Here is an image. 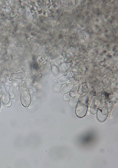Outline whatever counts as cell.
<instances>
[{"mask_svg":"<svg viewBox=\"0 0 118 168\" xmlns=\"http://www.w3.org/2000/svg\"><path fill=\"white\" fill-rule=\"evenodd\" d=\"M71 96L69 95V93H67L66 95H65L64 96V100H71Z\"/></svg>","mask_w":118,"mask_h":168,"instance_id":"52a82bcc","label":"cell"},{"mask_svg":"<svg viewBox=\"0 0 118 168\" xmlns=\"http://www.w3.org/2000/svg\"><path fill=\"white\" fill-rule=\"evenodd\" d=\"M89 105V94L85 93L80 96L76 105V114L77 116L83 118L86 115Z\"/></svg>","mask_w":118,"mask_h":168,"instance_id":"6da1fadb","label":"cell"},{"mask_svg":"<svg viewBox=\"0 0 118 168\" xmlns=\"http://www.w3.org/2000/svg\"><path fill=\"white\" fill-rule=\"evenodd\" d=\"M0 105H1V99H0Z\"/></svg>","mask_w":118,"mask_h":168,"instance_id":"ba28073f","label":"cell"},{"mask_svg":"<svg viewBox=\"0 0 118 168\" xmlns=\"http://www.w3.org/2000/svg\"><path fill=\"white\" fill-rule=\"evenodd\" d=\"M80 96H77L76 97H73L72 99H71L69 102V105L71 107H75L77 105V102L78 101L79 98Z\"/></svg>","mask_w":118,"mask_h":168,"instance_id":"5b68a950","label":"cell"},{"mask_svg":"<svg viewBox=\"0 0 118 168\" xmlns=\"http://www.w3.org/2000/svg\"><path fill=\"white\" fill-rule=\"evenodd\" d=\"M79 87H76V88H74L73 89H72L71 90V92L69 93V95L71 96V97H75L78 96V90Z\"/></svg>","mask_w":118,"mask_h":168,"instance_id":"8992f818","label":"cell"},{"mask_svg":"<svg viewBox=\"0 0 118 168\" xmlns=\"http://www.w3.org/2000/svg\"><path fill=\"white\" fill-rule=\"evenodd\" d=\"M100 102H101V100L99 97H97L96 99H95L94 103L92 104V107H91V112L92 114H93L94 112H95V114L96 113L97 108L99 106L100 104Z\"/></svg>","mask_w":118,"mask_h":168,"instance_id":"3957f363","label":"cell"},{"mask_svg":"<svg viewBox=\"0 0 118 168\" xmlns=\"http://www.w3.org/2000/svg\"><path fill=\"white\" fill-rule=\"evenodd\" d=\"M31 102V95L24 81L22 82L21 92V102L25 107H28Z\"/></svg>","mask_w":118,"mask_h":168,"instance_id":"7a4b0ae2","label":"cell"},{"mask_svg":"<svg viewBox=\"0 0 118 168\" xmlns=\"http://www.w3.org/2000/svg\"><path fill=\"white\" fill-rule=\"evenodd\" d=\"M63 85L66 87V88L61 87V92L62 93H68L72 89V85H71L70 84H66Z\"/></svg>","mask_w":118,"mask_h":168,"instance_id":"277c9868","label":"cell"}]
</instances>
